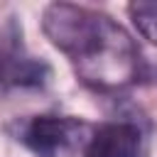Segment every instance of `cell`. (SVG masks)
Masks as SVG:
<instances>
[{"instance_id": "cell-5", "label": "cell", "mask_w": 157, "mask_h": 157, "mask_svg": "<svg viewBox=\"0 0 157 157\" xmlns=\"http://www.w3.org/2000/svg\"><path fill=\"white\" fill-rule=\"evenodd\" d=\"M128 15L132 20V25L137 27V32L157 47V0H140V2H130L128 5Z\"/></svg>"}, {"instance_id": "cell-2", "label": "cell", "mask_w": 157, "mask_h": 157, "mask_svg": "<svg viewBox=\"0 0 157 157\" xmlns=\"http://www.w3.org/2000/svg\"><path fill=\"white\" fill-rule=\"evenodd\" d=\"M49 78V66L27 54L22 27L15 17L0 20V88H37Z\"/></svg>"}, {"instance_id": "cell-1", "label": "cell", "mask_w": 157, "mask_h": 157, "mask_svg": "<svg viewBox=\"0 0 157 157\" xmlns=\"http://www.w3.org/2000/svg\"><path fill=\"white\" fill-rule=\"evenodd\" d=\"M42 29L86 86L120 91L137 81L140 49L110 15L83 5L52 2L44 7Z\"/></svg>"}, {"instance_id": "cell-4", "label": "cell", "mask_w": 157, "mask_h": 157, "mask_svg": "<svg viewBox=\"0 0 157 157\" xmlns=\"http://www.w3.org/2000/svg\"><path fill=\"white\" fill-rule=\"evenodd\" d=\"M142 135L135 123H103L83 150V157H137Z\"/></svg>"}, {"instance_id": "cell-3", "label": "cell", "mask_w": 157, "mask_h": 157, "mask_svg": "<svg viewBox=\"0 0 157 157\" xmlns=\"http://www.w3.org/2000/svg\"><path fill=\"white\" fill-rule=\"evenodd\" d=\"M88 125L71 115H34L22 125L20 140L37 157H59L81 145Z\"/></svg>"}]
</instances>
